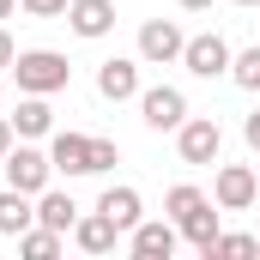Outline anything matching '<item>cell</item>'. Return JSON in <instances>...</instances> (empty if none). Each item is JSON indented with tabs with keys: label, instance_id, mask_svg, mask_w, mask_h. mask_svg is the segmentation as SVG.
Segmentation results:
<instances>
[{
	"label": "cell",
	"instance_id": "30bf717a",
	"mask_svg": "<svg viewBox=\"0 0 260 260\" xmlns=\"http://www.w3.org/2000/svg\"><path fill=\"white\" fill-rule=\"evenodd\" d=\"M67 24H73V37L97 43V37L115 30V0H73V6H67Z\"/></svg>",
	"mask_w": 260,
	"mask_h": 260
},
{
	"label": "cell",
	"instance_id": "277c9868",
	"mask_svg": "<svg viewBox=\"0 0 260 260\" xmlns=\"http://www.w3.org/2000/svg\"><path fill=\"white\" fill-rule=\"evenodd\" d=\"M176 242H182L176 218H139V224L127 230V254H133V260H170V254H176Z\"/></svg>",
	"mask_w": 260,
	"mask_h": 260
},
{
	"label": "cell",
	"instance_id": "83f0119b",
	"mask_svg": "<svg viewBox=\"0 0 260 260\" xmlns=\"http://www.w3.org/2000/svg\"><path fill=\"white\" fill-rule=\"evenodd\" d=\"M12 12H18V0H0V18H12Z\"/></svg>",
	"mask_w": 260,
	"mask_h": 260
},
{
	"label": "cell",
	"instance_id": "5b68a950",
	"mask_svg": "<svg viewBox=\"0 0 260 260\" xmlns=\"http://www.w3.org/2000/svg\"><path fill=\"white\" fill-rule=\"evenodd\" d=\"M212 200H218V212H248V206L260 200V170H248V164H224L218 182H212Z\"/></svg>",
	"mask_w": 260,
	"mask_h": 260
},
{
	"label": "cell",
	"instance_id": "d6986e66",
	"mask_svg": "<svg viewBox=\"0 0 260 260\" xmlns=\"http://www.w3.org/2000/svg\"><path fill=\"white\" fill-rule=\"evenodd\" d=\"M248 254H260V236H242V230H218V242L206 248V260H248Z\"/></svg>",
	"mask_w": 260,
	"mask_h": 260
},
{
	"label": "cell",
	"instance_id": "cb8c5ba5",
	"mask_svg": "<svg viewBox=\"0 0 260 260\" xmlns=\"http://www.w3.org/2000/svg\"><path fill=\"white\" fill-rule=\"evenodd\" d=\"M242 139H248V145H254V151H260V109H254V115H248V121H242Z\"/></svg>",
	"mask_w": 260,
	"mask_h": 260
},
{
	"label": "cell",
	"instance_id": "6da1fadb",
	"mask_svg": "<svg viewBox=\"0 0 260 260\" xmlns=\"http://www.w3.org/2000/svg\"><path fill=\"white\" fill-rule=\"evenodd\" d=\"M12 79H18V91H30V97H55V91H67L73 67H67V55H55V49H18Z\"/></svg>",
	"mask_w": 260,
	"mask_h": 260
},
{
	"label": "cell",
	"instance_id": "8fae6325",
	"mask_svg": "<svg viewBox=\"0 0 260 260\" xmlns=\"http://www.w3.org/2000/svg\"><path fill=\"white\" fill-rule=\"evenodd\" d=\"M121 236H127V230H121V224H109L103 212H91V218H79V224H73V242H79L85 254H115V242H121Z\"/></svg>",
	"mask_w": 260,
	"mask_h": 260
},
{
	"label": "cell",
	"instance_id": "7c38bea8",
	"mask_svg": "<svg viewBox=\"0 0 260 260\" xmlns=\"http://www.w3.org/2000/svg\"><path fill=\"white\" fill-rule=\"evenodd\" d=\"M6 121H12L18 139H43V133L55 127V109H49V97H30V91H24V97H18V109H12Z\"/></svg>",
	"mask_w": 260,
	"mask_h": 260
},
{
	"label": "cell",
	"instance_id": "52a82bcc",
	"mask_svg": "<svg viewBox=\"0 0 260 260\" xmlns=\"http://www.w3.org/2000/svg\"><path fill=\"white\" fill-rule=\"evenodd\" d=\"M182 49H188V37H182L176 18H145L139 24V61L170 67V61H182Z\"/></svg>",
	"mask_w": 260,
	"mask_h": 260
},
{
	"label": "cell",
	"instance_id": "603a6c76",
	"mask_svg": "<svg viewBox=\"0 0 260 260\" xmlns=\"http://www.w3.org/2000/svg\"><path fill=\"white\" fill-rule=\"evenodd\" d=\"M18 6H24L30 18H67V6H73V0H18Z\"/></svg>",
	"mask_w": 260,
	"mask_h": 260
},
{
	"label": "cell",
	"instance_id": "f1b7e54d",
	"mask_svg": "<svg viewBox=\"0 0 260 260\" xmlns=\"http://www.w3.org/2000/svg\"><path fill=\"white\" fill-rule=\"evenodd\" d=\"M236 6H260V0H236Z\"/></svg>",
	"mask_w": 260,
	"mask_h": 260
},
{
	"label": "cell",
	"instance_id": "e0dca14e",
	"mask_svg": "<svg viewBox=\"0 0 260 260\" xmlns=\"http://www.w3.org/2000/svg\"><path fill=\"white\" fill-rule=\"evenodd\" d=\"M176 230H182V236H188V242H194L200 254H206V248H212V242H218V212H212V200H206V206H194V212H188V218H182V224H176Z\"/></svg>",
	"mask_w": 260,
	"mask_h": 260
},
{
	"label": "cell",
	"instance_id": "4316f807",
	"mask_svg": "<svg viewBox=\"0 0 260 260\" xmlns=\"http://www.w3.org/2000/svg\"><path fill=\"white\" fill-rule=\"evenodd\" d=\"M176 6H182V12H206L212 0H176Z\"/></svg>",
	"mask_w": 260,
	"mask_h": 260
},
{
	"label": "cell",
	"instance_id": "ac0fdd59",
	"mask_svg": "<svg viewBox=\"0 0 260 260\" xmlns=\"http://www.w3.org/2000/svg\"><path fill=\"white\" fill-rule=\"evenodd\" d=\"M18 254H24V260H55V254H61V230H49V224H30V230L18 236Z\"/></svg>",
	"mask_w": 260,
	"mask_h": 260
},
{
	"label": "cell",
	"instance_id": "2e32d148",
	"mask_svg": "<svg viewBox=\"0 0 260 260\" xmlns=\"http://www.w3.org/2000/svg\"><path fill=\"white\" fill-rule=\"evenodd\" d=\"M30 224H37V206H30V194L0 188V236H24Z\"/></svg>",
	"mask_w": 260,
	"mask_h": 260
},
{
	"label": "cell",
	"instance_id": "ffe728a7",
	"mask_svg": "<svg viewBox=\"0 0 260 260\" xmlns=\"http://www.w3.org/2000/svg\"><path fill=\"white\" fill-rule=\"evenodd\" d=\"M230 79H236L242 91H260V43L242 49V55H230Z\"/></svg>",
	"mask_w": 260,
	"mask_h": 260
},
{
	"label": "cell",
	"instance_id": "9c48e42d",
	"mask_svg": "<svg viewBox=\"0 0 260 260\" xmlns=\"http://www.w3.org/2000/svg\"><path fill=\"white\" fill-rule=\"evenodd\" d=\"M97 97H109V103H127V97H139V61H127V55H109V61L97 67Z\"/></svg>",
	"mask_w": 260,
	"mask_h": 260
},
{
	"label": "cell",
	"instance_id": "7a4b0ae2",
	"mask_svg": "<svg viewBox=\"0 0 260 260\" xmlns=\"http://www.w3.org/2000/svg\"><path fill=\"white\" fill-rule=\"evenodd\" d=\"M0 164H6V188H18V194H30V200L43 194V188H49V176H55V157H49V151H37V145H12Z\"/></svg>",
	"mask_w": 260,
	"mask_h": 260
},
{
	"label": "cell",
	"instance_id": "8992f818",
	"mask_svg": "<svg viewBox=\"0 0 260 260\" xmlns=\"http://www.w3.org/2000/svg\"><path fill=\"white\" fill-rule=\"evenodd\" d=\"M176 151H182V164H218V151H224V133L212 115H188L182 127H176Z\"/></svg>",
	"mask_w": 260,
	"mask_h": 260
},
{
	"label": "cell",
	"instance_id": "7402d4cb",
	"mask_svg": "<svg viewBox=\"0 0 260 260\" xmlns=\"http://www.w3.org/2000/svg\"><path fill=\"white\" fill-rule=\"evenodd\" d=\"M115 164H121L115 139H91V176H103V170H115Z\"/></svg>",
	"mask_w": 260,
	"mask_h": 260
},
{
	"label": "cell",
	"instance_id": "d4e9b609",
	"mask_svg": "<svg viewBox=\"0 0 260 260\" xmlns=\"http://www.w3.org/2000/svg\"><path fill=\"white\" fill-rule=\"evenodd\" d=\"M18 61V49H12V37H6V30H0V73H6V67Z\"/></svg>",
	"mask_w": 260,
	"mask_h": 260
},
{
	"label": "cell",
	"instance_id": "4fadbf2b",
	"mask_svg": "<svg viewBox=\"0 0 260 260\" xmlns=\"http://www.w3.org/2000/svg\"><path fill=\"white\" fill-rule=\"evenodd\" d=\"M49 157H55V170H67V176H91V133H55Z\"/></svg>",
	"mask_w": 260,
	"mask_h": 260
},
{
	"label": "cell",
	"instance_id": "5bb4252c",
	"mask_svg": "<svg viewBox=\"0 0 260 260\" xmlns=\"http://www.w3.org/2000/svg\"><path fill=\"white\" fill-rule=\"evenodd\" d=\"M97 212H103L109 224H121V230H133V224L145 218V206H139V188H103Z\"/></svg>",
	"mask_w": 260,
	"mask_h": 260
},
{
	"label": "cell",
	"instance_id": "9a60e30c",
	"mask_svg": "<svg viewBox=\"0 0 260 260\" xmlns=\"http://www.w3.org/2000/svg\"><path fill=\"white\" fill-rule=\"evenodd\" d=\"M37 224H49V230H73L79 224V206H73V194H61V188H43L37 194Z\"/></svg>",
	"mask_w": 260,
	"mask_h": 260
},
{
	"label": "cell",
	"instance_id": "484cf974",
	"mask_svg": "<svg viewBox=\"0 0 260 260\" xmlns=\"http://www.w3.org/2000/svg\"><path fill=\"white\" fill-rule=\"evenodd\" d=\"M6 151H12V121L0 115V157H6Z\"/></svg>",
	"mask_w": 260,
	"mask_h": 260
},
{
	"label": "cell",
	"instance_id": "3957f363",
	"mask_svg": "<svg viewBox=\"0 0 260 260\" xmlns=\"http://www.w3.org/2000/svg\"><path fill=\"white\" fill-rule=\"evenodd\" d=\"M139 121L151 133H176L188 121V97L176 85H151V91H139Z\"/></svg>",
	"mask_w": 260,
	"mask_h": 260
},
{
	"label": "cell",
	"instance_id": "ba28073f",
	"mask_svg": "<svg viewBox=\"0 0 260 260\" xmlns=\"http://www.w3.org/2000/svg\"><path fill=\"white\" fill-rule=\"evenodd\" d=\"M182 67H188L194 79H224V73H230V43H224L218 30H206V37H188V49H182Z\"/></svg>",
	"mask_w": 260,
	"mask_h": 260
},
{
	"label": "cell",
	"instance_id": "44dd1931",
	"mask_svg": "<svg viewBox=\"0 0 260 260\" xmlns=\"http://www.w3.org/2000/svg\"><path fill=\"white\" fill-rule=\"evenodd\" d=\"M194 206H206V194H200L194 182H182V188H170V194H164V212H170L176 224H182V218H188Z\"/></svg>",
	"mask_w": 260,
	"mask_h": 260
}]
</instances>
